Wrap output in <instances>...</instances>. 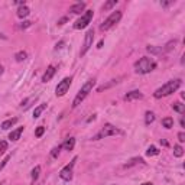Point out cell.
<instances>
[{
  "label": "cell",
  "mask_w": 185,
  "mask_h": 185,
  "mask_svg": "<svg viewBox=\"0 0 185 185\" xmlns=\"http://www.w3.org/2000/svg\"><path fill=\"white\" fill-rule=\"evenodd\" d=\"M29 13H31V10H29V7H27L26 5H25V6H20V7L17 9V16L20 17V19L26 17Z\"/></svg>",
  "instance_id": "obj_15"
},
{
  "label": "cell",
  "mask_w": 185,
  "mask_h": 185,
  "mask_svg": "<svg viewBox=\"0 0 185 185\" xmlns=\"http://www.w3.org/2000/svg\"><path fill=\"white\" fill-rule=\"evenodd\" d=\"M44 133H45V127H44V126H39V127H36V130H35V136L41 137Z\"/></svg>",
  "instance_id": "obj_29"
},
{
  "label": "cell",
  "mask_w": 185,
  "mask_h": 185,
  "mask_svg": "<svg viewBox=\"0 0 185 185\" xmlns=\"http://www.w3.org/2000/svg\"><path fill=\"white\" fill-rule=\"evenodd\" d=\"M22 132H23V127H17L16 130H12L10 133H9V139L13 142H16L20 139V135H22Z\"/></svg>",
  "instance_id": "obj_13"
},
{
  "label": "cell",
  "mask_w": 185,
  "mask_h": 185,
  "mask_svg": "<svg viewBox=\"0 0 185 185\" xmlns=\"http://www.w3.org/2000/svg\"><path fill=\"white\" fill-rule=\"evenodd\" d=\"M146 155H147V156H156V155H159L158 147L149 146V147H147V151H146Z\"/></svg>",
  "instance_id": "obj_24"
},
{
  "label": "cell",
  "mask_w": 185,
  "mask_h": 185,
  "mask_svg": "<svg viewBox=\"0 0 185 185\" xmlns=\"http://www.w3.org/2000/svg\"><path fill=\"white\" fill-rule=\"evenodd\" d=\"M178 140L185 142V133H184V132H180V133H178Z\"/></svg>",
  "instance_id": "obj_33"
},
{
  "label": "cell",
  "mask_w": 185,
  "mask_h": 185,
  "mask_svg": "<svg viewBox=\"0 0 185 185\" xmlns=\"http://www.w3.org/2000/svg\"><path fill=\"white\" fill-rule=\"evenodd\" d=\"M71 82H72V78L71 77H65L62 81L56 85V88H55V94L58 96V97H62V96H65L67 91L70 90V85Z\"/></svg>",
  "instance_id": "obj_6"
},
{
  "label": "cell",
  "mask_w": 185,
  "mask_h": 185,
  "mask_svg": "<svg viewBox=\"0 0 185 185\" xmlns=\"http://www.w3.org/2000/svg\"><path fill=\"white\" fill-rule=\"evenodd\" d=\"M119 133H122V132H120L117 127H114L113 125H109V123H107V125H104V127L100 130V133L94 136L92 140H100V139H103V137L116 136V135H119Z\"/></svg>",
  "instance_id": "obj_4"
},
{
  "label": "cell",
  "mask_w": 185,
  "mask_h": 185,
  "mask_svg": "<svg viewBox=\"0 0 185 185\" xmlns=\"http://www.w3.org/2000/svg\"><path fill=\"white\" fill-rule=\"evenodd\" d=\"M84 9H85V3H84V2H78V3H75V5L71 6L70 12H71V13H74V15H80Z\"/></svg>",
  "instance_id": "obj_12"
},
{
  "label": "cell",
  "mask_w": 185,
  "mask_h": 185,
  "mask_svg": "<svg viewBox=\"0 0 185 185\" xmlns=\"http://www.w3.org/2000/svg\"><path fill=\"white\" fill-rule=\"evenodd\" d=\"M180 87H181V80H172V81H168L166 84H163L162 87H159L156 91L153 92V96H155V98L166 97L169 94L175 92Z\"/></svg>",
  "instance_id": "obj_1"
},
{
  "label": "cell",
  "mask_w": 185,
  "mask_h": 185,
  "mask_svg": "<svg viewBox=\"0 0 185 185\" xmlns=\"http://www.w3.org/2000/svg\"><path fill=\"white\" fill-rule=\"evenodd\" d=\"M3 71H5V68H3V65H0V75L3 74Z\"/></svg>",
  "instance_id": "obj_39"
},
{
  "label": "cell",
  "mask_w": 185,
  "mask_h": 185,
  "mask_svg": "<svg viewBox=\"0 0 185 185\" xmlns=\"http://www.w3.org/2000/svg\"><path fill=\"white\" fill-rule=\"evenodd\" d=\"M55 72H56V68H55L54 65H49L48 68H46V71H45V74L42 75V81L44 82L51 81V78L55 75Z\"/></svg>",
  "instance_id": "obj_11"
},
{
  "label": "cell",
  "mask_w": 185,
  "mask_h": 185,
  "mask_svg": "<svg viewBox=\"0 0 185 185\" xmlns=\"http://www.w3.org/2000/svg\"><path fill=\"white\" fill-rule=\"evenodd\" d=\"M29 26H31V22H29V20H25V22L20 25V29H26V27H29Z\"/></svg>",
  "instance_id": "obj_34"
},
{
  "label": "cell",
  "mask_w": 185,
  "mask_h": 185,
  "mask_svg": "<svg viewBox=\"0 0 185 185\" xmlns=\"http://www.w3.org/2000/svg\"><path fill=\"white\" fill-rule=\"evenodd\" d=\"M174 155L176 156V158H181V156L184 155V149H182L181 145H175L174 146Z\"/></svg>",
  "instance_id": "obj_22"
},
{
  "label": "cell",
  "mask_w": 185,
  "mask_h": 185,
  "mask_svg": "<svg viewBox=\"0 0 185 185\" xmlns=\"http://www.w3.org/2000/svg\"><path fill=\"white\" fill-rule=\"evenodd\" d=\"M17 123V117H13V119H9L6 120V122H3L2 123V129L3 130H7V129H10L12 126H15Z\"/></svg>",
  "instance_id": "obj_14"
},
{
  "label": "cell",
  "mask_w": 185,
  "mask_h": 185,
  "mask_svg": "<svg viewBox=\"0 0 185 185\" xmlns=\"http://www.w3.org/2000/svg\"><path fill=\"white\" fill-rule=\"evenodd\" d=\"M0 155H3V153H2V152H0Z\"/></svg>",
  "instance_id": "obj_42"
},
{
  "label": "cell",
  "mask_w": 185,
  "mask_h": 185,
  "mask_svg": "<svg viewBox=\"0 0 185 185\" xmlns=\"http://www.w3.org/2000/svg\"><path fill=\"white\" fill-rule=\"evenodd\" d=\"M116 3H117V0H110V2H107V3L103 6V10H109V9H111L113 6H116Z\"/></svg>",
  "instance_id": "obj_27"
},
{
  "label": "cell",
  "mask_w": 185,
  "mask_h": 185,
  "mask_svg": "<svg viewBox=\"0 0 185 185\" xmlns=\"http://www.w3.org/2000/svg\"><path fill=\"white\" fill-rule=\"evenodd\" d=\"M62 45H64V42H60V44H56L55 49H61V48H62Z\"/></svg>",
  "instance_id": "obj_35"
},
{
  "label": "cell",
  "mask_w": 185,
  "mask_h": 185,
  "mask_svg": "<svg viewBox=\"0 0 185 185\" xmlns=\"http://www.w3.org/2000/svg\"><path fill=\"white\" fill-rule=\"evenodd\" d=\"M67 20V17H64V19H61L60 22H58V25H64V22H65Z\"/></svg>",
  "instance_id": "obj_37"
},
{
  "label": "cell",
  "mask_w": 185,
  "mask_h": 185,
  "mask_svg": "<svg viewBox=\"0 0 185 185\" xmlns=\"http://www.w3.org/2000/svg\"><path fill=\"white\" fill-rule=\"evenodd\" d=\"M153 120H155V114H153L152 111H146V114H145V123L146 125H151V123H153Z\"/></svg>",
  "instance_id": "obj_23"
},
{
  "label": "cell",
  "mask_w": 185,
  "mask_h": 185,
  "mask_svg": "<svg viewBox=\"0 0 185 185\" xmlns=\"http://www.w3.org/2000/svg\"><path fill=\"white\" fill-rule=\"evenodd\" d=\"M38 98V96H32V97H29V98H26L25 101H22V104H20V107H22L23 110H26V109H29L31 107V103L32 101H35Z\"/></svg>",
  "instance_id": "obj_17"
},
{
  "label": "cell",
  "mask_w": 185,
  "mask_h": 185,
  "mask_svg": "<svg viewBox=\"0 0 185 185\" xmlns=\"http://www.w3.org/2000/svg\"><path fill=\"white\" fill-rule=\"evenodd\" d=\"M142 185H152V184H151V182H143Z\"/></svg>",
  "instance_id": "obj_41"
},
{
  "label": "cell",
  "mask_w": 185,
  "mask_h": 185,
  "mask_svg": "<svg viewBox=\"0 0 185 185\" xmlns=\"http://www.w3.org/2000/svg\"><path fill=\"white\" fill-rule=\"evenodd\" d=\"M15 58H16L17 62H22V61H25L27 58V54L25 51H20V52H17V54L15 55Z\"/></svg>",
  "instance_id": "obj_25"
},
{
  "label": "cell",
  "mask_w": 185,
  "mask_h": 185,
  "mask_svg": "<svg viewBox=\"0 0 185 185\" xmlns=\"http://www.w3.org/2000/svg\"><path fill=\"white\" fill-rule=\"evenodd\" d=\"M92 41H94V31H92V29H90V31H88V32L85 33V39H84V45H82L81 52H80V55H81V56H84V55L87 54V51H88V49L91 48Z\"/></svg>",
  "instance_id": "obj_9"
},
{
  "label": "cell",
  "mask_w": 185,
  "mask_h": 185,
  "mask_svg": "<svg viewBox=\"0 0 185 185\" xmlns=\"http://www.w3.org/2000/svg\"><path fill=\"white\" fill-rule=\"evenodd\" d=\"M140 98H143V94L139 90H135V91H130L126 94L125 101H133V100H140Z\"/></svg>",
  "instance_id": "obj_10"
},
{
  "label": "cell",
  "mask_w": 185,
  "mask_h": 185,
  "mask_svg": "<svg viewBox=\"0 0 185 185\" xmlns=\"http://www.w3.org/2000/svg\"><path fill=\"white\" fill-rule=\"evenodd\" d=\"M136 163H145V161H143L142 158H133V159H130L129 162L126 163L125 168H130L132 165H136Z\"/></svg>",
  "instance_id": "obj_21"
},
{
  "label": "cell",
  "mask_w": 185,
  "mask_h": 185,
  "mask_svg": "<svg viewBox=\"0 0 185 185\" xmlns=\"http://www.w3.org/2000/svg\"><path fill=\"white\" fill-rule=\"evenodd\" d=\"M61 147H62V146H58V147H54V149H52V152H51V156H52V158H58Z\"/></svg>",
  "instance_id": "obj_30"
},
{
  "label": "cell",
  "mask_w": 185,
  "mask_h": 185,
  "mask_svg": "<svg viewBox=\"0 0 185 185\" xmlns=\"http://www.w3.org/2000/svg\"><path fill=\"white\" fill-rule=\"evenodd\" d=\"M161 143H162L163 146H168V142H166V140H161Z\"/></svg>",
  "instance_id": "obj_38"
},
{
  "label": "cell",
  "mask_w": 185,
  "mask_h": 185,
  "mask_svg": "<svg viewBox=\"0 0 185 185\" xmlns=\"http://www.w3.org/2000/svg\"><path fill=\"white\" fill-rule=\"evenodd\" d=\"M120 19H122V12H119V10L113 12V13H111V15H110V16L107 17L106 20H104V23L100 26V29H101V31H109L110 27L114 26V25L119 22Z\"/></svg>",
  "instance_id": "obj_5"
},
{
  "label": "cell",
  "mask_w": 185,
  "mask_h": 185,
  "mask_svg": "<svg viewBox=\"0 0 185 185\" xmlns=\"http://www.w3.org/2000/svg\"><path fill=\"white\" fill-rule=\"evenodd\" d=\"M39 172H41V166H35L32 169V181H36L39 178Z\"/></svg>",
  "instance_id": "obj_26"
},
{
  "label": "cell",
  "mask_w": 185,
  "mask_h": 185,
  "mask_svg": "<svg viewBox=\"0 0 185 185\" xmlns=\"http://www.w3.org/2000/svg\"><path fill=\"white\" fill-rule=\"evenodd\" d=\"M146 51L147 52H151V54H161V52H163L161 48H155V46H147Z\"/></svg>",
  "instance_id": "obj_28"
},
{
  "label": "cell",
  "mask_w": 185,
  "mask_h": 185,
  "mask_svg": "<svg viewBox=\"0 0 185 185\" xmlns=\"http://www.w3.org/2000/svg\"><path fill=\"white\" fill-rule=\"evenodd\" d=\"M162 126L165 129L174 127V119H172V117H165V119H162Z\"/></svg>",
  "instance_id": "obj_19"
},
{
  "label": "cell",
  "mask_w": 185,
  "mask_h": 185,
  "mask_svg": "<svg viewBox=\"0 0 185 185\" xmlns=\"http://www.w3.org/2000/svg\"><path fill=\"white\" fill-rule=\"evenodd\" d=\"M92 15H94L92 10H87L84 16H81L75 23H74V27H75V29H84L85 26H88V23L91 22V19H92Z\"/></svg>",
  "instance_id": "obj_7"
},
{
  "label": "cell",
  "mask_w": 185,
  "mask_h": 185,
  "mask_svg": "<svg viewBox=\"0 0 185 185\" xmlns=\"http://www.w3.org/2000/svg\"><path fill=\"white\" fill-rule=\"evenodd\" d=\"M75 162H77V158H74L72 161H71L70 165H67L65 168L61 169V172H60V178H61V180L67 181V182L72 180V168H74Z\"/></svg>",
  "instance_id": "obj_8"
},
{
  "label": "cell",
  "mask_w": 185,
  "mask_h": 185,
  "mask_svg": "<svg viewBox=\"0 0 185 185\" xmlns=\"http://www.w3.org/2000/svg\"><path fill=\"white\" fill-rule=\"evenodd\" d=\"M46 109V104H41V106H38L36 109L33 110V119H38L39 116L42 114V111Z\"/></svg>",
  "instance_id": "obj_20"
},
{
  "label": "cell",
  "mask_w": 185,
  "mask_h": 185,
  "mask_svg": "<svg viewBox=\"0 0 185 185\" xmlns=\"http://www.w3.org/2000/svg\"><path fill=\"white\" fill-rule=\"evenodd\" d=\"M103 44H104V41H103V39H101V41H100V42H98L97 48H101V46H103Z\"/></svg>",
  "instance_id": "obj_36"
},
{
  "label": "cell",
  "mask_w": 185,
  "mask_h": 185,
  "mask_svg": "<svg viewBox=\"0 0 185 185\" xmlns=\"http://www.w3.org/2000/svg\"><path fill=\"white\" fill-rule=\"evenodd\" d=\"M172 109H174L175 111H178L180 114H184L185 113V106L182 103H180V101H176V103L172 104Z\"/></svg>",
  "instance_id": "obj_18"
},
{
  "label": "cell",
  "mask_w": 185,
  "mask_h": 185,
  "mask_svg": "<svg viewBox=\"0 0 185 185\" xmlns=\"http://www.w3.org/2000/svg\"><path fill=\"white\" fill-rule=\"evenodd\" d=\"M9 161H10V156L7 155V156H6V158L3 159V162L0 163V169H3V168H5V165H6V163H7V162H9Z\"/></svg>",
  "instance_id": "obj_32"
},
{
  "label": "cell",
  "mask_w": 185,
  "mask_h": 185,
  "mask_svg": "<svg viewBox=\"0 0 185 185\" xmlns=\"http://www.w3.org/2000/svg\"><path fill=\"white\" fill-rule=\"evenodd\" d=\"M175 45H176V41H171V42H168V45H166V46H165V49H163V51H171V49L174 48Z\"/></svg>",
  "instance_id": "obj_31"
},
{
  "label": "cell",
  "mask_w": 185,
  "mask_h": 185,
  "mask_svg": "<svg viewBox=\"0 0 185 185\" xmlns=\"http://www.w3.org/2000/svg\"><path fill=\"white\" fill-rule=\"evenodd\" d=\"M94 84H96V81L94 80H88L84 85L81 87V90L77 92L75 98H74V101H72V107H77V106H80V104L82 103V100L88 96V92L92 90V87H94Z\"/></svg>",
  "instance_id": "obj_3"
},
{
  "label": "cell",
  "mask_w": 185,
  "mask_h": 185,
  "mask_svg": "<svg viewBox=\"0 0 185 185\" xmlns=\"http://www.w3.org/2000/svg\"><path fill=\"white\" fill-rule=\"evenodd\" d=\"M161 5H162V6H169V2H162Z\"/></svg>",
  "instance_id": "obj_40"
},
{
  "label": "cell",
  "mask_w": 185,
  "mask_h": 185,
  "mask_svg": "<svg viewBox=\"0 0 185 185\" xmlns=\"http://www.w3.org/2000/svg\"><path fill=\"white\" fill-rule=\"evenodd\" d=\"M156 68V62L152 60V58H147V56H143L139 61L135 62V71L137 74H147Z\"/></svg>",
  "instance_id": "obj_2"
},
{
  "label": "cell",
  "mask_w": 185,
  "mask_h": 185,
  "mask_svg": "<svg viewBox=\"0 0 185 185\" xmlns=\"http://www.w3.org/2000/svg\"><path fill=\"white\" fill-rule=\"evenodd\" d=\"M74 146H75V139H74V137H68L65 140V143L62 145V147H65L67 151H72Z\"/></svg>",
  "instance_id": "obj_16"
}]
</instances>
